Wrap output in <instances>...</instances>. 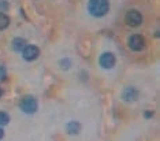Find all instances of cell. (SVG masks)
I'll list each match as a JSON object with an SVG mask.
<instances>
[{
  "label": "cell",
  "instance_id": "1",
  "mask_svg": "<svg viewBox=\"0 0 160 141\" xmlns=\"http://www.w3.org/2000/svg\"><path fill=\"white\" fill-rule=\"evenodd\" d=\"M88 11L94 18H101L110 11V2L108 0H89Z\"/></svg>",
  "mask_w": 160,
  "mask_h": 141
},
{
  "label": "cell",
  "instance_id": "2",
  "mask_svg": "<svg viewBox=\"0 0 160 141\" xmlns=\"http://www.w3.org/2000/svg\"><path fill=\"white\" fill-rule=\"evenodd\" d=\"M19 107L25 114H34L36 111L38 110L37 99H36L34 96H25L23 99L21 100Z\"/></svg>",
  "mask_w": 160,
  "mask_h": 141
},
{
  "label": "cell",
  "instance_id": "3",
  "mask_svg": "<svg viewBox=\"0 0 160 141\" xmlns=\"http://www.w3.org/2000/svg\"><path fill=\"white\" fill-rule=\"evenodd\" d=\"M77 51L82 58H90L92 55V40L89 37H81L77 44Z\"/></svg>",
  "mask_w": 160,
  "mask_h": 141
},
{
  "label": "cell",
  "instance_id": "4",
  "mask_svg": "<svg viewBox=\"0 0 160 141\" xmlns=\"http://www.w3.org/2000/svg\"><path fill=\"white\" fill-rule=\"evenodd\" d=\"M22 56L26 62H33L40 56V48L37 45H26L22 51Z\"/></svg>",
  "mask_w": 160,
  "mask_h": 141
},
{
  "label": "cell",
  "instance_id": "5",
  "mask_svg": "<svg viewBox=\"0 0 160 141\" xmlns=\"http://www.w3.org/2000/svg\"><path fill=\"white\" fill-rule=\"evenodd\" d=\"M126 22L130 26H140L141 22H142V15H141L140 11L137 10H129L126 14Z\"/></svg>",
  "mask_w": 160,
  "mask_h": 141
},
{
  "label": "cell",
  "instance_id": "6",
  "mask_svg": "<svg viewBox=\"0 0 160 141\" xmlns=\"http://www.w3.org/2000/svg\"><path fill=\"white\" fill-rule=\"evenodd\" d=\"M144 47H145V41L140 34H133L129 37V48L132 51H136V52L142 51Z\"/></svg>",
  "mask_w": 160,
  "mask_h": 141
},
{
  "label": "cell",
  "instance_id": "7",
  "mask_svg": "<svg viewBox=\"0 0 160 141\" xmlns=\"http://www.w3.org/2000/svg\"><path fill=\"white\" fill-rule=\"evenodd\" d=\"M99 63H100V66L103 67V68H112L115 66V63H116V59H115V55L112 52H104V53H101V56H100V59H99Z\"/></svg>",
  "mask_w": 160,
  "mask_h": 141
},
{
  "label": "cell",
  "instance_id": "8",
  "mask_svg": "<svg viewBox=\"0 0 160 141\" xmlns=\"http://www.w3.org/2000/svg\"><path fill=\"white\" fill-rule=\"evenodd\" d=\"M122 99L125 102H137L140 99V90L134 86H127L122 92Z\"/></svg>",
  "mask_w": 160,
  "mask_h": 141
},
{
  "label": "cell",
  "instance_id": "9",
  "mask_svg": "<svg viewBox=\"0 0 160 141\" xmlns=\"http://www.w3.org/2000/svg\"><path fill=\"white\" fill-rule=\"evenodd\" d=\"M81 123L77 121H70L66 125V132L68 134L74 136V134H79V132H81Z\"/></svg>",
  "mask_w": 160,
  "mask_h": 141
},
{
  "label": "cell",
  "instance_id": "10",
  "mask_svg": "<svg viewBox=\"0 0 160 141\" xmlns=\"http://www.w3.org/2000/svg\"><path fill=\"white\" fill-rule=\"evenodd\" d=\"M26 45H28V43L25 38L17 37L12 40V48H14V51H17V52H22Z\"/></svg>",
  "mask_w": 160,
  "mask_h": 141
},
{
  "label": "cell",
  "instance_id": "11",
  "mask_svg": "<svg viewBox=\"0 0 160 141\" xmlns=\"http://www.w3.org/2000/svg\"><path fill=\"white\" fill-rule=\"evenodd\" d=\"M10 26V18L4 13H0V30H4Z\"/></svg>",
  "mask_w": 160,
  "mask_h": 141
},
{
  "label": "cell",
  "instance_id": "12",
  "mask_svg": "<svg viewBox=\"0 0 160 141\" xmlns=\"http://www.w3.org/2000/svg\"><path fill=\"white\" fill-rule=\"evenodd\" d=\"M71 64H72V62L70 58H64V59H62L59 62V66H60V68H63V70H68V68L71 67Z\"/></svg>",
  "mask_w": 160,
  "mask_h": 141
},
{
  "label": "cell",
  "instance_id": "13",
  "mask_svg": "<svg viewBox=\"0 0 160 141\" xmlns=\"http://www.w3.org/2000/svg\"><path fill=\"white\" fill-rule=\"evenodd\" d=\"M8 122H10V115L4 113V111H0V125L4 126L8 123Z\"/></svg>",
  "mask_w": 160,
  "mask_h": 141
},
{
  "label": "cell",
  "instance_id": "14",
  "mask_svg": "<svg viewBox=\"0 0 160 141\" xmlns=\"http://www.w3.org/2000/svg\"><path fill=\"white\" fill-rule=\"evenodd\" d=\"M6 78H7V75H6V66H4V64H2V66H0V79H3V81H4Z\"/></svg>",
  "mask_w": 160,
  "mask_h": 141
},
{
  "label": "cell",
  "instance_id": "15",
  "mask_svg": "<svg viewBox=\"0 0 160 141\" xmlns=\"http://www.w3.org/2000/svg\"><path fill=\"white\" fill-rule=\"evenodd\" d=\"M7 8H8V3H7L6 0H2V2H0V11H6Z\"/></svg>",
  "mask_w": 160,
  "mask_h": 141
},
{
  "label": "cell",
  "instance_id": "16",
  "mask_svg": "<svg viewBox=\"0 0 160 141\" xmlns=\"http://www.w3.org/2000/svg\"><path fill=\"white\" fill-rule=\"evenodd\" d=\"M145 118H147V119H149V118H152V117H153V115H155V111H152V110H147V111H145Z\"/></svg>",
  "mask_w": 160,
  "mask_h": 141
},
{
  "label": "cell",
  "instance_id": "17",
  "mask_svg": "<svg viewBox=\"0 0 160 141\" xmlns=\"http://www.w3.org/2000/svg\"><path fill=\"white\" fill-rule=\"evenodd\" d=\"M3 136H4V132H3V129H2V128H0V140H2V138H3Z\"/></svg>",
  "mask_w": 160,
  "mask_h": 141
},
{
  "label": "cell",
  "instance_id": "18",
  "mask_svg": "<svg viewBox=\"0 0 160 141\" xmlns=\"http://www.w3.org/2000/svg\"><path fill=\"white\" fill-rule=\"evenodd\" d=\"M2 95H3V89L0 88V97H2Z\"/></svg>",
  "mask_w": 160,
  "mask_h": 141
},
{
  "label": "cell",
  "instance_id": "19",
  "mask_svg": "<svg viewBox=\"0 0 160 141\" xmlns=\"http://www.w3.org/2000/svg\"><path fill=\"white\" fill-rule=\"evenodd\" d=\"M3 56V51H2V49H0V58H2Z\"/></svg>",
  "mask_w": 160,
  "mask_h": 141
},
{
  "label": "cell",
  "instance_id": "20",
  "mask_svg": "<svg viewBox=\"0 0 160 141\" xmlns=\"http://www.w3.org/2000/svg\"><path fill=\"white\" fill-rule=\"evenodd\" d=\"M71 2H75V0H71Z\"/></svg>",
  "mask_w": 160,
  "mask_h": 141
}]
</instances>
